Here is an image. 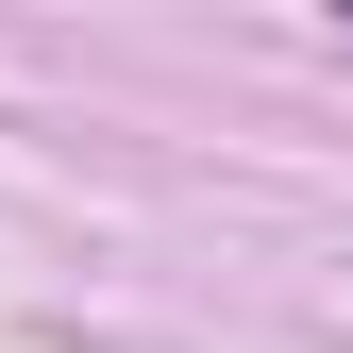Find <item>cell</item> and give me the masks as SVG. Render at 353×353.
Instances as JSON below:
<instances>
[]
</instances>
